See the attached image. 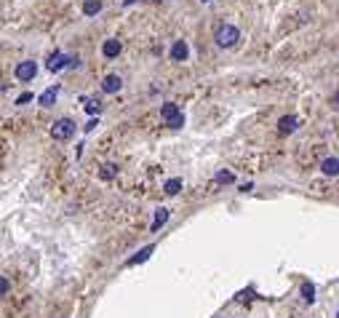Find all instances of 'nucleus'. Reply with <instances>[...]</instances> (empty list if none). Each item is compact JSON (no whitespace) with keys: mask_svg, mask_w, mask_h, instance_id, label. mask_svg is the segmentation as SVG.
<instances>
[{"mask_svg":"<svg viewBox=\"0 0 339 318\" xmlns=\"http://www.w3.org/2000/svg\"><path fill=\"white\" fill-rule=\"evenodd\" d=\"M214 40H216L219 49H232V46L240 40V30H238V27H232V24H219V27H216V32H214Z\"/></svg>","mask_w":339,"mask_h":318,"instance_id":"f257e3e1","label":"nucleus"},{"mask_svg":"<svg viewBox=\"0 0 339 318\" xmlns=\"http://www.w3.org/2000/svg\"><path fill=\"white\" fill-rule=\"evenodd\" d=\"M161 118L166 120V126H168V128H182V126H184L182 112H179V107L171 105V102H166V105L161 107Z\"/></svg>","mask_w":339,"mask_h":318,"instance_id":"f03ea898","label":"nucleus"},{"mask_svg":"<svg viewBox=\"0 0 339 318\" xmlns=\"http://www.w3.org/2000/svg\"><path fill=\"white\" fill-rule=\"evenodd\" d=\"M72 134H75V123H72L70 118H59V120L51 126V137L56 139V142H67Z\"/></svg>","mask_w":339,"mask_h":318,"instance_id":"7ed1b4c3","label":"nucleus"},{"mask_svg":"<svg viewBox=\"0 0 339 318\" xmlns=\"http://www.w3.org/2000/svg\"><path fill=\"white\" fill-rule=\"evenodd\" d=\"M14 75H16V80H32L35 75H37V64H35L32 59H24V62L16 64Z\"/></svg>","mask_w":339,"mask_h":318,"instance_id":"20e7f679","label":"nucleus"},{"mask_svg":"<svg viewBox=\"0 0 339 318\" xmlns=\"http://www.w3.org/2000/svg\"><path fill=\"white\" fill-rule=\"evenodd\" d=\"M70 64H72V56H64L62 51H54L51 59H49V70H51V72H59V70H64V67H70Z\"/></svg>","mask_w":339,"mask_h":318,"instance_id":"39448f33","label":"nucleus"},{"mask_svg":"<svg viewBox=\"0 0 339 318\" xmlns=\"http://www.w3.org/2000/svg\"><path fill=\"white\" fill-rule=\"evenodd\" d=\"M120 88H123V78H120V75H107V78L102 80V91L105 94H118Z\"/></svg>","mask_w":339,"mask_h":318,"instance_id":"423d86ee","label":"nucleus"},{"mask_svg":"<svg viewBox=\"0 0 339 318\" xmlns=\"http://www.w3.org/2000/svg\"><path fill=\"white\" fill-rule=\"evenodd\" d=\"M120 49H123V43H120L118 37H110V40H105V46H102V54H105V59H115L120 54Z\"/></svg>","mask_w":339,"mask_h":318,"instance_id":"0eeeda50","label":"nucleus"},{"mask_svg":"<svg viewBox=\"0 0 339 318\" xmlns=\"http://www.w3.org/2000/svg\"><path fill=\"white\" fill-rule=\"evenodd\" d=\"M187 56H190V46H187V40H176L171 46V59L174 62H184Z\"/></svg>","mask_w":339,"mask_h":318,"instance_id":"6e6552de","label":"nucleus"},{"mask_svg":"<svg viewBox=\"0 0 339 318\" xmlns=\"http://www.w3.org/2000/svg\"><path fill=\"white\" fill-rule=\"evenodd\" d=\"M56 97H59V86H51V88H45L43 94H40V107H51L54 102H56Z\"/></svg>","mask_w":339,"mask_h":318,"instance_id":"1a4fd4ad","label":"nucleus"},{"mask_svg":"<svg viewBox=\"0 0 339 318\" xmlns=\"http://www.w3.org/2000/svg\"><path fill=\"white\" fill-rule=\"evenodd\" d=\"M80 102H83V110H86L88 115H96L102 110V99H96V97H80Z\"/></svg>","mask_w":339,"mask_h":318,"instance_id":"9d476101","label":"nucleus"},{"mask_svg":"<svg viewBox=\"0 0 339 318\" xmlns=\"http://www.w3.org/2000/svg\"><path fill=\"white\" fill-rule=\"evenodd\" d=\"M294 128H297V115H283L278 120V131H280V134H291Z\"/></svg>","mask_w":339,"mask_h":318,"instance_id":"9b49d317","label":"nucleus"},{"mask_svg":"<svg viewBox=\"0 0 339 318\" xmlns=\"http://www.w3.org/2000/svg\"><path fill=\"white\" fill-rule=\"evenodd\" d=\"M321 171L326 176H336L339 174V158H326V161L321 163Z\"/></svg>","mask_w":339,"mask_h":318,"instance_id":"f8f14e48","label":"nucleus"},{"mask_svg":"<svg viewBox=\"0 0 339 318\" xmlns=\"http://www.w3.org/2000/svg\"><path fill=\"white\" fill-rule=\"evenodd\" d=\"M102 6H105L102 0H83V14H86V16H96L102 11Z\"/></svg>","mask_w":339,"mask_h":318,"instance_id":"ddd939ff","label":"nucleus"},{"mask_svg":"<svg viewBox=\"0 0 339 318\" xmlns=\"http://www.w3.org/2000/svg\"><path fill=\"white\" fill-rule=\"evenodd\" d=\"M166 222H168V209H158V211H155V219H153V233L161 230Z\"/></svg>","mask_w":339,"mask_h":318,"instance_id":"4468645a","label":"nucleus"},{"mask_svg":"<svg viewBox=\"0 0 339 318\" xmlns=\"http://www.w3.org/2000/svg\"><path fill=\"white\" fill-rule=\"evenodd\" d=\"M153 251H155V246H144V249L139 251L136 257H131V259H128V265H139V262H147V259H150V254H153Z\"/></svg>","mask_w":339,"mask_h":318,"instance_id":"2eb2a0df","label":"nucleus"},{"mask_svg":"<svg viewBox=\"0 0 339 318\" xmlns=\"http://www.w3.org/2000/svg\"><path fill=\"white\" fill-rule=\"evenodd\" d=\"M179 190H182V179H168V182L163 185V193H166V195H176Z\"/></svg>","mask_w":339,"mask_h":318,"instance_id":"dca6fc26","label":"nucleus"},{"mask_svg":"<svg viewBox=\"0 0 339 318\" xmlns=\"http://www.w3.org/2000/svg\"><path fill=\"white\" fill-rule=\"evenodd\" d=\"M302 299L305 302H315V286L313 284H302Z\"/></svg>","mask_w":339,"mask_h":318,"instance_id":"f3484780","label":"nucleus"},{"mask_svg":"<svg viewBox=\"0 0 339 318\" xmlns=\"http://www.w3.org/2000/svg\"><path fill=\"white\" fill-rule=\"evenodd\" d=\"M115 171H118V166L105 163V166H102V179H112V176H115Z\"/></svg>","mask_w":339,"mask_h":318,"instance_id":"a211bd4d","label":"nucleus"},{"mask_svg":"<svg viewBox=\"0 0 339 318\" xmlns=\"http://www.w3.org/2000/svg\"><path fill=\"white\" fill-rule=\"evenodd\" d=\"M216 182H222V185H230V182H235V176H232L230 171H219V174H216Z\"/></svg>","mask_w":339,"mask_h":318,"instance_id":"6ab92c4d","label":"nucleus"},{"mask_svg":"<svg viewBox=\"0 0 339 318\" xmlns=\"http://www.w3.org/2000/svg\"><path fill=\"white\" fill-rule=\"evenodd\" d=\"M30 99H32V94H22V97L16 99V105H27V102H30Z\"/></svg>","mask_w":339,"mask_h":318,"instance_id":"aec40b11","label":"nucleus"},{"mask_svg":"<svg viewBox=\"0 0 339 318\" xmlns=\"http://www.w3.org/2000/svg\"><path fill=\"white\" fill-rule=\"evenodd\" d=\"M0 292L8 294V278H6V276H3V281H0Z\"/></svg>","mask_w":339,"mask_h":318,"instance_id":"412c9836","label":"nucleus"},{"mask_svg":"<svg viewBox=\"0 0 339 318\" xmlns=\"http://www.w3.org/2000/svg\"><path fill=\"white\" fill-rule=\"evenodd\" d=\"M99 126V120H88V123L86 126H83V128H86V131H93V128H96Z\"/></svg>","mask_w":339,"mask_h":318,"instance_id":"4be33fe9","label":"nucleus"},{"mask_svg":"<svg viewBox=\"0 0 339 318\" xmlns=\"http://www.w3.org/2000/svg\"><path fill=\"white\" fill-rule=\"evenodd\" d=\"M334 105H339V91L334 94Z\"/></svg>","mask_w":339,"mask_h":318,"instance_id":"5701e85b","label":"nucleus"},{"mask_svg":"<svg viewBox=\"0 0 339 318\" xmlns=\"http://www.w3.org/2000/svg\"><path fill=\"white\" fill-rule=\"evenodd\" d=\"M131 3H136V0H126V6H131Z\"/></svg>","mask_w":339,"mask_h":318,"instance_id":"b1692460","label":"nucleus"},{"mask_svg":"<svg viewBox=\"0 0 339 318\" xmlns=\"http://www.w3.org/2000/svg\"><path fill=\"white\" fill-rule=\"evenodd\" d=\"M158 3H166V0H158Z\"/></svg>","mask_w":339,"mask_h":318,"instance_id":"393cba45","label":"nucleus"},{"mask_svg":"<svg viewBox=\"0 0 339 318\" xmlns=\"http://www.w3.org/2000/svg\"><path fill=\"white\" fill-rule=\"evenodd\" d=\"M203 3H209V0H203Z\"/></svg>","mask_w":339,"mask_h":318,"instance_id":"a878e982","label":"nucleus"},{"mask_svg":"<svg viewBox=\"0 0 339 318\" xmlns=\"http://www.w3.org/2000/svg\"><path fill=\"white\" fill-rule=\"evenodd\" d=\"M336 318H339V313H336Z\"/></svg>","mask_w":339,"mask_h":318,"instance_id":"bb28decb","label":"nucleus"}]
</instances>
